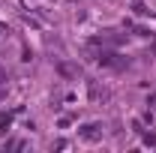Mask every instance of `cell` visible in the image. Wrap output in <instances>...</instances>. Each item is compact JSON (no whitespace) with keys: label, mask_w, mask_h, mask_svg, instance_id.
I'll return each mask as SVG.
<instances>
[{"label":"cell","mask_w":156,"mask_h":153,"mask_svg":"<svg viewBox=\"0 0 156 153\" xmlns=\"http://www.w3.org/2000/svg\"><path fill=\"white\" fill-rule=\"evenodd\" d=\"M144 135V144H147V147H156V135L153 132H141Z\"/></svg>","instance_id":"277c9868"},{"label":"cell","mask_w":156,"mask_h":153,"mask_svg":"<svg viewBox=\"0 0 156 153\" xmlns=\"http://www.w3.org/2000/svg\"><path fill=\"white\" fill-rule=\"evenodd\" d=\"M6 78H9V75H6V69L0 66V84H6Z\"/></svg>","instance_id":"8992f818"},{"label":"cell","mask_w":156,"mask_h":153,"mask_svg":"<svg viewBox=\"0 0 156 153\" xmlns=\"http://www.w3.org/2000/svg\"><path fill=\"white\" fill-rule=\"evenodd\" d=\"M96 60L102 63V66H111V69H123V66H126V60H120L114 51H99Z\"/></svg>","instance_id":"6da1fadb"},{"label":"cell","mask_w":156,"mask_h":153,"mask_svg":"<svg viewBox=\"0 0 156 153\" xmlns=\"http://www.w3.org/2000/svg\"><path fill=\"white\" fill-rule=\"evenodd\" d=\"M81 138H84V141H99V138H102V126H99V123H87V126H81Z\"/></svg>","instance_id":"7a4b0ae2"},{"label":"cell","mask_w":156,"mask_h":153,"mask_svg":"<svg viewBox=\"0 0 156 153\" xmlns=\"http://www.w3.org/2000/svg\"><path fill=\"white\" fill-rule=\"evenodd\" d=\"M57 72H60L63 78H75V75H78V72L69 66V63H57Z\"/></svg>","instance_id":"3957f363"},{"label":"cell","mask_w":156,"mask_h":153,"mask_svg":"<svg viewBox=\"0 0 156 153\" xmlns=\"http://www.w3.org/2000/svg\"><path fill=\"white\" fill-rule=\"evenodd\" d=\"M147 108H150V111H156V93H150V99H147Z\"/></svg>","instance_id":"5b68a950"}]
</instances>
